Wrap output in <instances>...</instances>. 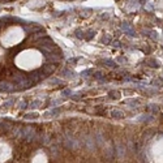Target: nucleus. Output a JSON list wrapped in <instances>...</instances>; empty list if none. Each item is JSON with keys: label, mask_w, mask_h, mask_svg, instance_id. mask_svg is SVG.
<instances>
[{"label": "nucleus", "mask_w": 163, "mask_h": 163, "mask_svg": "<svg viewBox=\"0 0 163 163\" xmlns=\"http://www.w3.org/2000/svg\"><path fill=\"white\" fill-rule=\"evenodd\" d=\"M61 94H63V97H68V95H70V94H72V91H70L69 89H65L64 91H63V93H61Z\"/></svg>", "instance_id": "obj_7"}, {"label": "nucleus", "mask_w": 163, "mask_h": 163, "mask_svg": "<svg viewBox=\"0 0 163 163\" xmlns=\"http://www.w3.org/2000/svg\"><path fill=\"white\" fill-rule=\"evenodd\" d=\"M56 68H55V65L54 64H47V65H45V67L42 68V73L45 74V76H50V74L54 72Z\"/></svg>", "instance_id": "obj_1"}, {"label": "nucleus", "mask_w": 163, "mask_h": 163, "mask_svg": "<svg viewBox=\"0 0 163 163\" xmlns=\"http://www.w3.org/2000/svg\"><path fill=\"white\" fill-rule=\"evenodd\" d=\"M76 37L77 38H83V34H82V32H81V30H76Z\"/></svg>", "instance_id": "obj_8"}, {"label": "nucleus", "mask_w": 163, "mask_h": 163, "mask_svg": "<svg viewBox=\"0 0 163 163\" xmlns=\"http://www.w3.org/2000/svg\"><path fill=\"white\" fill-rule=\"evenodd\" d=\"M91 72H93V70H85V72H82V76H89Z\"/></svg>", "instance_id": "obj_12"}, {"label": "nucleus", "mask_w": 163, "mask_h": 163, "mask_svg": "<svg viewBox=\"0 0 163 163\" xmlns=\"http://www.w3.org/2000/svg\"><path fill=\"white\" fill-rule=\"evenodd\" d=\"M102 76H103V73L100 72V70H98V72H95V73H94V77H95V78H100Z\"/></svg>", "instance_id": "obj_9"}, {"label": "nucleus", "mask_w": 163, "mask_h": 163, "mask_svg": "<svg viewBox=\"0 0 163 163\" xmlns=\"http://www.w3.org/2000/svg\"><path fill=\"white\" fill-rule=\"evenodd\" d=\"M51 83H55L56 85V83H60V81L59 80H51Z\"/></svg>", "instance_id": "obj_14"}, {"label": "nucleus", "mask_w": 163, "mask_h": 163, "mask_svg": "<svg viewBox=\"0 0 163 163\" xmlns=\"http://www.w3.org/2000/svg\"><path fill=\"white\" fill-rule=\"evenodd\" d=\"M102 42L106 43V45H107V43H110V37H108V35H106V37L102 38Z\"/></svg>", "instance_id": "obj_10"}, {"label": "nucleus", "mask_w": 163, "mask_h": 163, "mask_svg": "<svg viewBox=\"0 0 163 163\" xmlns=\"http://www.w3.org/2000/svg\"><path fill=\"white\" fill-rule=\"evenodd\" d=\"M21 107H22V108L26 107V102H22V103H21V104H20V108H21Z\"/></svg>", "instance_id": "obj_15"}, {"label": "nucleus", "mask_w": 163, "mask_h": 163, "mask_svg": "<svg viewBox=\"0 0 163 163\" xmlns=\"http://www.w3.org/2000/svg\"><path fill=\"white\" fill-rule=\"evenodd\" d=\"M148 64H149V65H151V68H158V67H159V63H158L157 60H154V59L148 60Z\"/></svg>", "instance_id": "obj_2"}, {"label": "nucleus", "mask_w": 163, "mask_h": 163, "mask_svg": "<svg viewBox=\"0 0 163 163\" xmlns=\"http://www.w3.org/2000/svg\"><path fill=\"white\" fill-rule=\"evenodd\" d=\"M69 63H70V64H72V63L74 64V63H76V59H69Z\"/></svg>", "instance_id": "obj_16"}, {"label": "nucleus", "mask_w": 163, "mask_h": 163, "mask_svg": "<svg viewBox=\"0 0 163 163\" xmlns=\"http://www.w3.org/2000/svg\"><path fill=\"white\" fill-rule=\"evenodd\" d=\"M104 64H106V65H108L110 68H116V64L114 63V61H111V60H106V61H104Z\"/></svg>", "instance_id": "obj_6"}, {"label": "nucleus", "mask_w": 163, "mask_h": 163, "mask_svg": "<svg viewBox=\"0 0 163 163\" xmlns=\"http://www.w3.org/2000/svg\"><path fill=\"white\" fill-rule=\"evenodd\" d=\"M119 46H120V43H119L117 41L116 42H112V47H119Z\"/></svg>", "instance_id": "obj_13"}, {"label": "nucleus", "mask_w": 163, "mask_h": 163, "mask_svg": "<svg viewBox=\"0 0 163 163\" xmlns=\"http://www.w3.org/2000/svg\"><path fill=\"white\" fill-rule=\"evenodd\" d=\"M123 116H124V114H123L121 111H112V117H115V119H123Z\"/></svg>", "instance_id": "obj_3"}, {"label": "nucleus", "mask_w": 163, "mask_h": 163, "mask_svg": "<svg viewBox=\"0 0 163 163\" xmlns=\"http://www.w3.org/2000/svg\"><path fill=\"white\" fill-rule=\"evenodd\" d=\"M108 95L111 97L112 99H119V98H120V93H119V91H110Z\"/></svg>", "instance_id": "obj_4"}, {"label": "nucleus", "mask_w": 163, "mask_h": 163, "mask_svg": "<svg viewBox=\"0 0 163 163\" xmlns=\"http://www.w3.org/2000/svg\"><path fill=\"white\" fill-rule=\"evenodd\" d=\"M94 35H95V33L93 32V30H89V32H87V33H86V39H87V41H90V39H91V38H93V37H94Z\"/></svg>", "instance_id": "obj_5"}, {"label": "nucleus", "mask_w": 163, "mask_h": 163, "mask_svg": "<svg viewBox=\"0 0 163 163\" xmlns=\"http://www.w3.org/2000/svg\"><path fill=\"white\" fill-rule=\"evenodd\" d=\"M32 117H38L37 114H29V115H25V119H32Z\"/></svg>", "instance_id": "obj_11"}]
</instances>
